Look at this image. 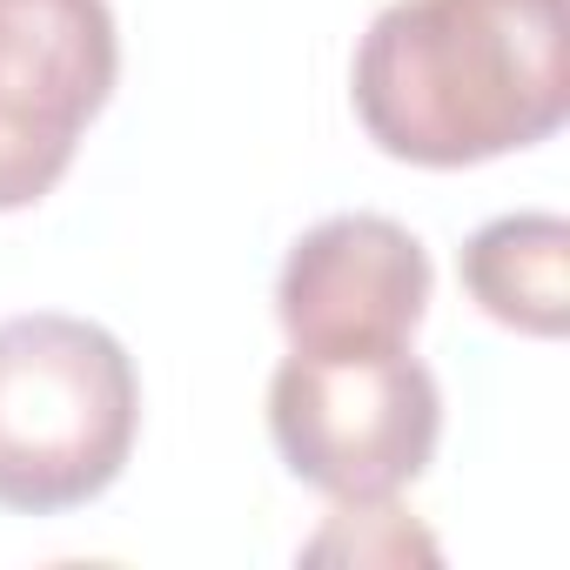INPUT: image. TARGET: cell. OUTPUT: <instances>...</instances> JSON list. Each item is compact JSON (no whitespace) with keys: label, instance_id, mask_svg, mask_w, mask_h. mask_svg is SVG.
I'll use <instances>...</instances> for the list:
<instances>
[{"label":"cell","instance_id":"obj_1","mask_svg":"<svg viewBox=\"0 0 570 570\" xmlns=\"http://www.w3.org/2000/svg\"><path fill=\"white\" fill-rule=\"evenodd\" d=\"M363 135L410 168H476L570 115V0H390L350 68Z\"/></svg>","mask_w":570,"mask_h":570},{"label":"cell","instance_id":"obj_2","mask_svg":"<svg viewBox=\"0 0 570 570\" xmlns=\"http://www.w3.org/2000/svg\"><path fill=\"white\" fill-rule=\"evenodd\" d=\"M135 430L141 376L101 323L61 309L0 323V510L95 503L128 470Z\"/></svg>","mask_w":570,"mask_h":570},{"label":"cell","instance_id":"obj_3","mask_svg":"<svg viewBox=\"0 0 570 570\" xmlns=\"http://www.w3.org/2000/svg\"><path fill=\"white\" fill-rule=\"evenodd\" d=\"M268 436L309 490L336 503H390L436 456L443 390L410 343L343 356L289 350L268 383Z\"/></svg>","mask_w":570,"mask_h":570},{"label":"cell","instance_id":"obj_4","mask_svg":"<svg viewBox=\"0 0 570 570\" xmlns=\"http://www.w3.org/2000/svg\"><path fill=\"white\" fill-rule=\"evenodd\" d=\"M115 75L108 0H0V215L61 188Z\"/></svg>","mask_w":570,"mask_h":570},{"label":"cell","instance_id":"obj_5","mask_svg":"<svg viewBox=\"0 0 570 570\" xmlns=\"http://www.w3.org/2000/svg\"><path fill=\"white\" fill-rule=\"evenodd\" d=\"M430 248L390 215L316 222L275 275V323L303 356L396 350L430 316Z\"/></svg>","mask_w":570,"mask_h":570},{"label":"cell","instance_id":"obj_6","mask_svg":"<svg viewBox=\"0 0 570 570\" xmlns=\"http://www.w3.org/2000/svg\"><path fill=\"white\" fill-rule=\"evenodd\" d=\"M470 303L537 343H557L570 323V222L563 215H497L463 242Z\"/></svg>","mask_w":570,"mask_h":570}]
</instances>
